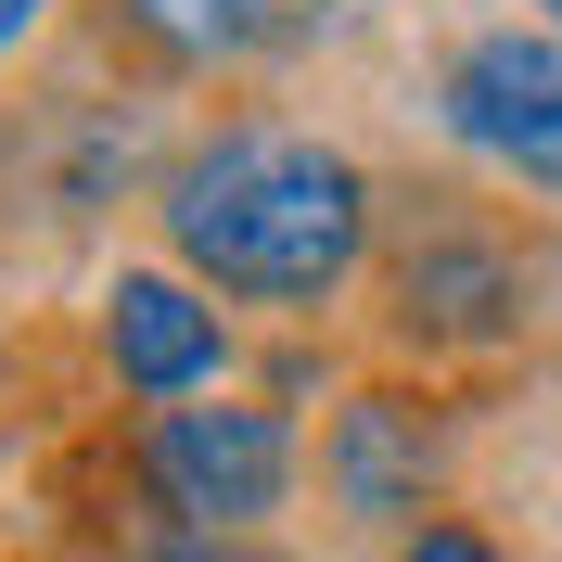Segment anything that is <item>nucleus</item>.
I'll return each mask as SVG.
<instances>
[{"label":"nucleus","instance_id":"9d476101","mask_svg":"<svg viewBox=\"0 0 562 562\" xmlns=\"http://www.w3.org/2000/svg\"><path fill=\"white\" fill-rule=\"evenodd\" d=\"M140 562H269V550H244V537H154Z\"/></svg>","mask_w":562,"mask_h":562},{"label":"nucleus","instance_id":"423d86ee","mask_svg":"<svg viewBox=\"0 0 562 562\" xmlns=\"http://www.w3.org/2000/svg\"><path fill=\"white\" fill-rule=\"evenodd\" d=\"M319 473H333V512L409 525L422 486H435V422H422V396H346L333 435H319Z\"/></svg>","mask_w":562,"mask_h":562},{"label":"nucleus","instance_id":"1a4fd4ad","mask_svg":"<svg viewBox=\"0 0 562 562\" xmlns=\"http://www.w3.org/2000/svg\"><path fill=\"white\" fill-rule=\"evenodd\" d=\"M396 562H512V550H498L486 525H409V550H396Z\"/></svg>","mask_w":562,"mask_h":562},{"label":"nucleus","instance_id":"f257e3e1","mask_svg":"<svg viewBox=\"0 0 562 562\" xmlns=\"http://www.w3.org/2000/svg\"><path fill=\"white\" fill-rule=\"evenodd\" d=\"M154 217L179 244V281H205L231 307H333L371 256V167L333 154L319 128L231 115L167 167Z\"/></svg>","mask_w":562,"mask_h":562},{"label":"nucleus","instance_id":"39448f33","mask_svg":"<svg viewBox=\"0 0 562 562\" xmlns=\"http://www.w3.org/2000/svg\"><path fill=\"white\" fill-rule=\"evenodd\" d=\"M512 319H525V269L498 231H473V217L409 231V256H396V333L409 346H498Z\"/></svg>","mask_w":562,"mask_h":562},{"label":"nucleus","instance_id":"20e7f679","mask_svg":"<svg viewBox=\"0 0 562 562\" xmlns=\"http://www.w3.org/2000/svg\"><path fill=\"white\" fill-rule=\"evenodd\" d=\"M103 371L140 396V409H192V396H217V371H231V319H217V294L179 281V269H115L103 281Z\"/></svg>","mask_w":562,"mask_h":562},{"label":"nucleus","instance_id":"9b49d317","mask_svg":"<svg viewBox=\"0 0 562 562\" xmlns=\"http://www.w3.org/2000/svg\"><path fill=\"white\" fill-rule=\"evenodd\" d=\"M38 13H52V0H0V65H13V52L38 38Z\"/></svg>","mask_w":562,"mask_h":562},{"label":"nucleus","instance_id":"0eeeda50","mask_svg":"<svg viewBox=\"0 0 562 562\" xmlns=\"http://www.w3.org/2000/svg\"><path fill=\"white\" fill-rule=\"evenodd\" d=\"M128 26L154 38L167 65H244V52H256L231 0H128Z\"/></svg>","mask_w":562,"mask_h":562},{"label":"nucleus","instance_id":"7ed1b4c3","mask_svg":"<svg viewBox=\"0 0 562 562\" xmlns=\"http://www.w3.org/2000/svg\"><path fill=\"white\" fill-rule=\"evenodd\" d=\"M435 115L473 167L525 179V192H562V26H486L460 38L448 77H435Z\"/></svg>","mask_w":562,"mask_h":562},{"label":"nucleus","instance_id":"6e6552de","mask_svg":"<svg viewBox=\"0 0 562 562\" xmlns=\"http://www.w3.org/2000/svg\"><path fill=\"white\" fill-rule=\"evenodd\" d=\"M231 13H244V38H256V52H307V38L358 26V0H231Z\"/></svg>","mask_w":562,"mask_h":562},{"label":"nucleus","instance_id":"f03ea898","mask_svg":"<svg viewBox=\"0 0 562 562\" xmlns=\"http://www.w3.org/2000/svg\"><path fill=\"white\" fill-rule=\"evenodd\" d=\"M294 422L256 409V396H192V409L140 422V498L167 512L179 537H256L294 498Z\"/></svg>","mask_w":562,"mask_h":562},{"label":"nucleus","instance_id":"f8f14e48","mask_svg":"<svg viewBox=\"0 0 562 562\" xmlns=\"http://www.w3.org/2000/svg\"><path fill=\"white\" fill-rule=\"evenodd\" d=\"M537 13H550V26H562V0H537Z\"/></svg>","mask_w":562,"mask_h":562}]
</instances>
